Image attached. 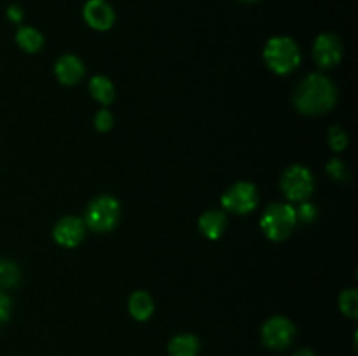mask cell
I'll use <instances>...</instances> for the list:
<instances>
[{
  "instance_id": "1",
  "label": "cell",
  "mask_w": 358,
  "mask_h": 356,
  "mask_svg": "<svg viewBox=\"0 0 358 356\" xmlns=\"http://www.w3.org/2000/svg\"><path fill=\"white\" fill-rule=\"evenodd\" d=\"M338 100L334 82L324 73H310L294 93L296 108L304 115H322L332 110Z\"/></svg>"
},
{
  "instance_id": "2",
  "label": "cell",
  "mask_w": 358,
  "mask_h": 356,
  "mask_svg": "<svg viewBox=\"0 0 358 356\" xmlns=\"http://www.w3.org/2000/svg\"><path fill=\"white\" fill-rule=\"evenodd\" d=\"M264 61L269 70L278 75L294 72L301 63V51L296 40L285 35L269 38L264 45Z\"/></svg>"
},
{
  "instance_id": "3",
  "label": "cell",
  "mask_w": 358,
  "mask_h": 356,
  "mask_svg": "<svg viewBox=\"0 0 358 356\" xmlns=\"http://www.w3.org/2000/svg\"><path fill=\"white\" fill-rule=\"evenodd\" d=\"M297 225L296 208L289 202H275L266 208L261 218V229L271 241H283Z\"/></svg>"
},
{
  "instance_id": "4",
  "label": "cell",
  "mask_w": 358,
  "mask_h": 356,
  "mask_svg": "<svg viewBox=\"0 0 358 356\" xmlns=\"http://www.w3.org/2000/svg\"><path fill=\"white\" fill-rule=\"evenodd\" d=\"M119 216H121V206L117 199L112 195H98L87 206L84 223L94 232H108L117 225Z\"/></svg>"
},
{
  "instance_id": "5",
  "label": "cell",
  "mask_w": 358,
  "mask_h": 356,
  "mask_svg": "<svg viewBox=\"0 0 358 356\" xmlns=\"http://www.w3.org/2000/svg\"><path fill=\"white\" fill-rule=\"evenodd\" d=\"M282 191L290 201L303 202L313 194L315 180L311 171L303 164H294V166L287 168L285 173L282 175Z\"/></svg>"
},
{
  "instance_id": "6",
  "label": "cell",
  "mask_w": 358,
  "mask_h": 356,
  "mask_svg": "<svg viewBox=\"0 0 358 356\" xmlns=\"http://www.w3.org/2000/svg\"><path fill=\"white\" fill-rule=\"evenodd\" d=\"M220 202H222L224 209L234 213V215H247V213L254 212L259 202L257 188L250 181H238L224 192Z\"/></svg>"
},
{
  "instance_id": "7",
  "label": "cell",
  "mask_w": 358,
  "mask_h": 356,
  "mask_svg": "<svg viewBox=\"0 0 358 356\" xmlns=\"http://www.w3.org/2000/svg\"><path fill=\"white\" fill-rule=\"evenodd\" d=\"M294 337H296V327H294L289 318L273 316L262 325L261 339L269 349L282 351V349L289 348L292 344Z\"/></svg>"
},
{
  "instance_id": "8",
  "label": "cell",
  "mask_w": 358,
  "mask_h": 356,
  "mask_svg": "<svg viewBox=\"0 0 358 356\" xmlns=\"http://www.w3.org/2000/svg\"><path fill=\"white\" fill-rule=\"evenodd\" d=\"M313 58L322 68H334L343 59V42L336 34H320L313 45Z\"/></svg>"
},
{
  "instance_id": "9",
  "label": "cell",
  "mask_w": 358,
  "mask_h": 356,
  "mask_svg": "<svg viewBox=\"0 0 358 356\" xmlns=\"http://www.w3.org/2000/svg\"><path fill=\"white\" fill-rule=\"evenodd\" d=\"M84 234H86V223L79 216H63L52 229L55 241L65 248L77 246L84 239Z\"/></svg>"
},
{
  "instance_id": "10",
  "label": "cell",
  "mask_w": 358,
  "mask_h": 356,
  "mask_svg": "<svg viewBox=\"0 0 358 356\" xmlns=\"http://www.w3.org/2000/svg\"><path fill=\"white\" fill-rule=\"evenodd\" d=\"M83 14L86 23L98 31L108 30L115 21V13L107 0H87L84 3Z\"/></svg>"
},
{
  "instance_id": "11",
  "label": "cell",
  "mask_w": 358,
  "mask_h": 356,
  "mask_svg": "<svg viewBox=\"0 0 358 356\" xmlns=\"http://www.w3.org/2000/svg\"><path fill=\"white\" fill-rule=\"evenodd\" d=\"M55 73L59 82L65 84V86H73V84L83 80L84 73H86V66L77 56L65 54L56 61Z\"/></svg>"
},
{
  "instance_id": "12",
  "label": "cell",
  "mask_w": 358,
  "mask_h": 356,
  "mask_svg": "<svg viewBox=\"0 0 358 356\" xmlns=\"http://www.w3.org/2000/svg\"><path fill=\"white\" fill-rule=\"evenodd\" d=\"M198 223L203 236L215 241L219 239V237H222L224 230H226L227 216L226 213L220 212V209H208V212H205L201 216H199Z\"/></svg>"
},
{
  "instance_id": "13",
  "label": "cell",
  "mask_w": 358,
  "mask_h": 356,
  "mask_svg": "<svg viewBox=\"0 0 358 356\" xmlns=\"http://www.w3.org/2000/svg\"><path fill=\"white\" fill-rule=\"evenodd\" d=\"M128 309H129V314H131L135 320L138 321L149 320L154 313L152 297H150L147 292H142V290H140V292L131 293L128 302Z\"/></svg>"
},
{
  "instance_id": "14",
  "label": "cell",
  "mask_w": 358,
  "mask_h": 356,
  "mask_svg": "<svg viewBox=\"0 0 358 356\" xmlns=\"http://www.w3.org/2000/svg\"><path fill=\"white\" fill-rule=\"evenodd\" d=\"M199 351V342L194 335L180 334L173 337L168 344V355L170 356H196Z\"/></svg>"
},
{
  "instance_id": "15",
  "label": "cell",
  "mask_w": 358,
  "mask_h": 356,
  "mask_svg": "<svg viewBox=\"0 0 358 356\" xmlns=\"http://www.w3.org/2000/svg\"><path fill=\"white\" fill-rule=\"evenodd\" d=\"M90 93L91 96L96 101H100L101 105H108L114 101L115 98V87L110 82V79H107L105 75H94L90 80Z\"/></svg>"
},
{
  "instance_id": "16",
  "label": "cell",
  "mask_w": 358,
  "mask_h": 356,
  "mask_svg": "<svg viewBox=\"0 0 358 356\" xmlns=\"http://www.w3.org/2000/svg\"><path fill=\"white\" fill-rule=\"evenodd\" d=\"M16 42L23 51L38 52L44 45V37L38 30L31 27H20L16 31Z\"/></svg>"
},
{
  "instance_id": "17",
  "label": "cell",
  "mask_w": 358,
  "mask_h": 356,
  "mask_svg": "<svg viewBox=\"0 0 358 356\" xmlns=\"http://www.w3.org/2000/svg\"><path fill=\"white\" fill-rule=\"evenodd\" d=\"M20 281V269L13 260H0V290L14 288Z\"/></svg>"
},
{
  "instance_id": "18",
  "label": "cell",
  "mask_w": 358,
  "mask_h": 356,
  "mask_svg": "<svg viewBox=\"0 0 358 356\" xmlns=\"http://www.w3.org/2000/svg\"><path fill=\"white\" fill-rule=\"evenodd\" d=\"M339 307H341V313L346 318L355 320L358 316V293L355 288H348L341 292V295H339Z\"/></svg>"
},
{
  "instance_id": "19",
  "label": "cell",
  "mask_w": 358,
  "mask_h": 356,
  "mask_svg": "<svg viewBox=\"0 0 358 356\" xmlns=\"http://www.w3.org/2000/svg\"><path fill=\"white\" fill-rule=\"evenodd\" d=\"M329 143H331V147L336 152L345 150L346 145H348V135H346L345 129L339 128V126L331 128V131H329Z\"/></svg>"
},
{
  "instance_id": "20",
  "label": "cell",
  "mask_w": 358,
  "mask_h": 356,
  "mask_svg": "<svg viewBox=\"0 0 358 356\" xmlns=\"http://www.w3.org/2000/svg\"><path fill=\"white\" fill-rule=\"evenodd\" d=\"M296 215H297V222H304L310 223L317 218V208L311 202L303 201L299 205V208H296Z\"/></svg>"
},
{
  "instance_id": "21",
  "label": "cell",
  "mask_w": 358,
  "mask_h": 356,
  "mask_svg": "<svg viewBox=\"0 0 358 356\" xmlns=\"http://www.w3.org/2000/svg\"><path fill=\"white\" fill-rule=\"evenodd\" d=\"M94 126H96L98 131H108L114 126V117H112V114L107 108H103V110H100L94 115Z\"/></svg>"
},
{
  "instance_id": "22",
  "label": "cell",
  "mask_w": 358,
  "mask_h": 356,
  "mask_svg": "<svg viewBox=\"0 0 358 356\" xmlns=\"http://www.w3.org/2000/svg\"><path fill=\"white\" fill-rule=\"evenodd\" d=\"M327 171L332 175V177L336 178V180H341V178H345V175H346L345 164H343L339 159H331V161H329Z\"/></svg>"
},
{
  "instance_id": "23",
  "label": "cell",
  "mask_w": 358,
  "mask_h": 356,
  "mask_svg": "<svg viewBox=\"0 0 358 356\" xmlns=\"http://www.w3.org/2000/svg\"><path fill=\"white\" fill-rule=\"evenodd\" d=\"M10 316V299L3 290H0V325L6 323Z\"/></svg>"
},
{
  "instance_id": "24",
  "label": "cell",
  "mask_w": 358,
  "mask_h": 356,
  "mask_svg": "<svg viewBox=\"0 0 358 356\" xmlns=\"http://www.w3.org/2000/svg\"><path fill=\"white\" fill-rule=\"evenodd\" d=\"M7 17H9L13 23H21V21H23V17H24V13H23V9H21L20 6L13 3V6L7 9Z\"/></svg>"
},
{
  "instance_id": "25",
  "label": "cell",
  "mask_w": 358,
  "mask_h": 356,
  "mask_svg": "<svg viewBox=\"0 0 358 356\" xmlns=\"http://www.w3.org/2000/svg\"><path fill=\"white\" fill-rule=\"evenodd\" d=\"M294 356H315V355L311 349H299V351H297Z\"/></svg>"
},
{
  "instance_id": "26",
  "label": "cell",
  "mask_w": 358,
  "mask_h": 356,
  "mask_svg": "<svg viewBox=\"0 0 358 356\" xmlns=\"http://www.w3.org/2000/svg\"><path fill=\"white\" fill-rule=\"evenodd\" d=\"M241 2H255V0H241Z\"/></svg>"
}]
</instances>
